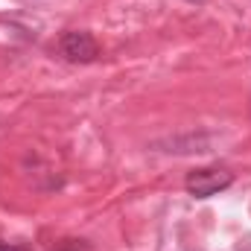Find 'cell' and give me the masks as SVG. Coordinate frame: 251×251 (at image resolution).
<instances>
[{
  "mask_svg": "<svg viewBox=\"0 0 251 251\" xmlns=\"http://www.w3.org/2000/svg\"><path fill=\"white\" fill-rule=\"evenodd\" d=\"M0 251H21V249H12V246H0Z\"/></svg>",
  "mask_w": 251,
  "mask_h": 251,
  "instance_id": "cell-3",
  "label": "cell"
},
{
  "mask_svg": "<svg viewBox=\"0 0 251 251\" xmlns=\"http://www.w3.org/2000/svg\"><path fill=\"white\" fill-rule=\"evenodd\" d=\"M231 184H234V176H231L228 170H216V167L193 170V173L187 176V181H184L187 193L190 196H196V199H210V196L228 190Z\"/></svg>",
  "mask_w": 251,
  "mask_h": 251,
  "instance_id": "cell-1",
  "label": "cell"
},
{
  "mask_svg": "<svg viewBox=\"0 0 251 251\" xmlns=\"http://www.w3.org/2000/svg\"><path fill=\"white\" fill-rule=\"evenodd\" d=\"M62 50L70 62H79V64H88L100 56L97 41H94L91 32H67L62 38Z\"/></svg>",
  "mask_w": 251,
  "mask_h": 251,
  "instance_id": "cell-2",
  "label": "cell"
}]
</instances>
